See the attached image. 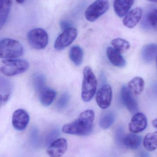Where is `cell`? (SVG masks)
Returning <instances> with one entry per match:
<instances>
[{"label": "cell", "instance_id": "obj_9", "mask_svg": "<svg viewBox=\"0 0 157 157\" xmlns=\"http://www.w3.org/2000/svg\"><path fill=\"white\" fill-rule=\"evenodd\" d=\"M146 116L143 113H134L129 124V131L132 133H138L145 130L147 126Z\"/></svg>", "mask_w": 157, "mask_h": 157}, {"label": "cell", "instance_id": "obj_30", "mask_svg": "<svg viewBox=\"0 0 157 157\" xmlns=\"http://www.w3.org/2000/svg\"><path fill=\"white\" fill-rule=\"evenodd\" d=\"M124 137V130L122 127H119L115 132V138L116 142L119 144H122Z\"/></svg>", "mask_w": 157, "mask_h": 157}, {"label": "cell", "instance_id": "obj_7", "mask_svg": "<svg viewBox=\"0 0 157 157\" xmlns=\"http://www.w3.org/2000/svg\"><path fill=\"white\" fill-rule=\"evenodd\" d=\"M78 30L75 27H71L63 31L58 37L54 43V48L58 51L64 49L70 46L76 39Z\"/></svg>", "mask_w": 157, "mask_h": 157}, {"label": "cell", "instance_id": "obj_37", "mask_svg": "<svg viewBox=\"0 0 157 157\" xmlns=\"http://www.w3.org/2000/svg\"><path fill=\"white\" fill-rule=\"evenodd\" d=\"M4 0H0V5L3 2Z\"/></svg>", "mask_w": 157, "mask_h": 157}, {"label": "cell", "instance_id": "obj_19", "mask_svg": "<svg viewBox=\"0 0 157 157\" xmlns=\"http://www.w3.org/2000/svg\"><path fill=\"white\" fill-rule=\"evenodd\" d=\"M56 96V91L47 87L39 93L40 101L43 106L48 107L53 102Z\"/></svg>", "mask_w": 157, "mask_h": 157}, {"label": "cell", "instance_id": "obj_10", "mask_svg": "<svg viewBox=\"0 0 157 157\" xmlns=\"http://www.w3.org/2000/svg\"><path fill=\"white\" fill-rule=\"evenodd\" d=\"M29 121V116L25 110H17L13 115L12 124L14 129L18 131H24Z\"/></svg>", "mask_w": 157, "mask_h": 157}, {"label": "cell", "instance_id": "obj_22", "mask_svg": "<svg viewBox=\"0 0 157 157\" xmlns=\"http://www.w3.org/2000/svg\"><path fill=\"white\" fill-rule=\"evenodd\" d=\"M115 114L112 111H108L102 114L99 120V125L102 129H109L114 123Z\"/></svg>", "mask_w": 157, "mask_h": 157}, {"label": "cell", "instance_id": "obj_2", "mask_svg": "<svg viewBox=\"0 0 157 157\" xmlns=\"http://www.w3.org/2000/svg\"><path fill=\"white\" fill-rule=\"evenodd\" d=\"M97 80L92 69L86 66L83 69V79L81 88L82 100L89 102L92 99L97 90Z\"/></svg>", "mask_w": 157, "mask_h": 157}, {"label": "cell", "instance_id": "obj_25", "mask_svg": "<svg viewBox=\"0 0 157 157\" xmlns=\"http://www.w3.org/2000/svg\"><path fill=\"white\" fill-rule=\"evenodd\" d=\"M33 84L35 90L39 94L46 86V79L45 76L43 75H36L33 78Z\"/></svg>", "mask_w": 157, "mask_h": 157}, {"label": "cell", "instance_id": "obj_24", "mask_svg": "<svg viewBox=\"0 0 157 157\" xmlns=\"http://www.w3.org/2000/svg\"><path fill=\"white\" fill-rule=\"evenodd\" d=\"M111 44L113 48L121 54L125 53L131 47L130 43L127 40L121 38L113 40Z\"/></svg>", "mask_w": 157, "mask_h": 157}, {"label": "cell", "instance_id": "obj_8", "mask_svg": "<svg viewBox=\"0 0 157 157\" xmlns=\"http://www.w3.org/2000/svg\"><path fill=\"white\" fill-rule=\"evenodd\" d=\"M112 88L109 84L101 86L97 91L96 102L101 109H105L109 108L112 99Z\"/></svg>", "mask_w": 157, "mask_h": 157}, {"label": "cell", "instance_id": "obj_28", "mask_svg": "<svg viewBox=\"0 0 157 157\" xmlns=\"http://www.w3.org/2000/svg\"><path fill=\"white\" fill-rule=\"evenodd\" d=\"M30 139L31 144L35 147H38L40 144V137L38 129L36 127H32L30 131Z\"/></svg>", "mask_w": 157, "mask_h": 157}, {"label": "cell", "instance_id": "obj_34", "mask_svg": "<svg viewBox=\"0 0 157 157\" xmlns=\"http://www.w3.org/2000/svg\"><path fill=\"white\" fill-rule=\"evenodd\" d=\"M152 125L155 128L157 129V119L153 120L152 122Z\"/></svg>", "mask_w": 157, "mask_h": 157}, {"label": "cell", "instance_id": "obj_14", "mask_svg": "<svg viewBox=\"0 0 157 157\" xmlns=\"http://www.w3.org/2000/svg\"><path fill=\"white\" fill-rule=\"evenodd\" d=\"M134 0H114L113 6L114 12L119 17H122L130 11Z\"/></svg>", "mask_w": 157, "mask_h": 157}, {"label": "cell", "instance_id": "obj_15", "mask_svg": "<svg viewBox=\"0 0 157 157\" xmlns=\"http://www.w3.org/2000/svg\"><path fill=\"white\" fill-rule=\"evenodd\" d=\"M108 58L111 63L116 67L123 68L126 65V61L121 54L113 48L109 47L107 49Z\"/></svg>", "mask_w": 157, "mask_h": 157}, {"label": "cell", "instance_id": "obj_3", "mask_svg": "<svg viewBox=\"0 0 157 157\" xmlns=\"http://www.w3.org/2000/svg\"><path fill=\"white\" fill-rule=\"evenodd\" d=\"M29 63L20 59H7L0 62V73L9 77L21 74L29 68Z\"/></svg>", "mask_w": 157, "mask_h": 157}, {"label": "cell", "instance_id": "obj_11", "mask_svg": "<svg viewBox=\"0 0 157 157\" xmlns=\"http://www.w3.org/2000/svg\"><path fill=\"white\" fill-rule=\"evenodd\" d=\"M68 144L64 138L57 139L48 146L47 153L50 157H61L67 151Z\"/></svg>", "mask_w": 157, "mask_h": 157}, {"label": "cell", "instance_id": "obj_6", "mask_svg": "<svg viewBox=\"0 0 157 157\" xmlns=\"http://www.w3.org/2000/svg\"><path fill=\"white\" fill-rule=\"evenodd\" d=\"M109 8V0H96L87 8L85 17L89 22H94L105 13Z\"/></svg>", "mask_w": 157, "mask_h": 157}, {"label": "cell", "instance_id": "obj_21", "mask_svg": "<svg viewBox=\"0 0 157 157\" xmlns=\"http://www.w3.org/2000/svg\"><path fill=\"white\" fill-rule=\"evenodd\" d=\"M83 51L78 46H73L69 52L70 59L75 65L78 66L81 65L83 59Z\"/></svg>", "mask_w": 157, "mask_h": 157}, {"label": "cell", "instance_id": "obj_16", "mask_svg": "<svg viewBox=\"0 0 157 157\" xmlns=\"http://www.w3.org/2000/svg\"><path fill=\"white\" fill-rule=\"evenodd\" d=\"M141 56L147 63L152 62L157 57V44L150 43L144 46L141 51Z\"/></svg>", "mask_w": 157, "mask_h": 157}, {"label": "cell", "instance_id": "obj_20", "mask_svg": "<svg viewBox=\"0 0 157 157\" xmlns=\"http://www.w3.org/2000/svg\"><path fill=\"white\" fill-rule=\"evenodd\" d=\"M143 145L147 150L150 152L157 148V132L146 135L143 140Z\"/></svg>", "mask_w": 157, "mask_h": 157}, {"label": "cell", "instance_id": "obj_13", "mask_svg": "<svg viewBox=\"0 0 157 157\" xmlns=\"http://www.w3.org/2000/svg\"><path fill=\"white\" fill-rule=\"evenodd\" d=\"M143 12V9L139 7L130 10L125 15L123 20V25L128 28H134L141 20Z\"/></svg>", "mask_w": 157, "mask_h": 157}, {"label": "cell", "instance_id": "obj_17", "mask_svg": "<svg viewBox=\"0 0 157 157\" xmlns=\"http://www.w3.org/2000/svg\"><path fill=\"white\" fill-rule=\"evenodd\" d=\"M142 137L134 133L129 134L124 136L122 144L132 150H136L140 147L142 143Z\"/></svg>", "mask_w": 157, "mask_h": 157}, {"label": "cell", "instance_id": "obj_36", "mask_svg": "<svg viewBox=\"0 0 157 157\" xmlns=\"http://www.w3.org/2000/svg\"><path fill=\"white\" fill-rule=\"evenodd\" d=\"M150 2H152L157 3V0H147Z\"/></svg>", "mask_w": 157, "mask_h": 157}, {"label": "cell", "instance_id": "obj_31", "mask_svg": "<svg viewBox=\"0 0 157 157\" xmlns=\"http://www.w3.org/2000/svg\"><path fill=\"white\" fill-rule=\"evenodd\" d=\"M60 26L63 31L72 27L71 26V23L69 21H66V20L61 21V22H60Z\"/></svg>", "mask_w": 157, "mask_h": 157}, {"label": "cell", "instance_id": "obj_5", "mask_svg": "<svg viewBox=\"0 0 157 157\" xmlns=\"http://www.w3.org/2000/svg\"><path fill=\"white\" fill-rule=\"evenodd\" d=\"M27 39L30 46L36 50L45 48L48 43V36L42 28L33 29L29 32Z\"/></svg>", "mask_w": 157, "mask_h": 157}, {"label": "cell", "instance_id": "obj_18", "mask_svg": "<svg viewBox=\"0 0 157 157\" xmlns=\"http://www.w3.org/2000/svg\"><path fill=\"white\" fill-rule=\"evenodd\" d=\"M145 81L142 77H134L128 82L127 88L135 96L140 95L144 88Z\"/></svg>", "mask_w": 157, "mask_h": 157}, {"label": "cell", "instance_id": "obj_29", "mask_svg": "<svg viewBox=\"0 0 157 157\" xmlns=\"http://www.w3.org/2000/svg\"><path fill=\"white\" fill-rule=\"evenodd\" d=\"M147 20L152 28L157 29V9L152 10L147 13Z\"/></svg>", "mask_w": 157, "mask_h": 157}, {"label": "cell", "instance_id": "obj_1", "mask_svg": "<svg viewBox=\"0 0 157 157\" xmlns=\"http://www.w3.org/2000/svg\"><path fill=\"white\" fill-rule=\"evenodd\" d=\"M95 113L92 110L84 111L77 120L63 125L62 131L68 134L86 136L91 133L93 128Z\"/></svg>", "mask_w": 157, "mask_h": 157}, {"label": "cell", "instance_id": "obj_12", "mask_svg": "<svg viewBox=\"0 0 157 157\" xmlns=\"http://www.w3.org/2000/svg\"><path fill=\"white\" fill-rule=\"evenodd\" d=\"M133 95L126 86L122 87L121 98L124 104L131 113H135L138 111V105Z\"/></svg>", "mask_w": 157, "mask_h": 157}, {"label": "cell", "instance_id": "obj_27", "mask_svg": "<svg viewBox=\"0 0 157 157\" xmlns=\"http://www.w3.org/2000/svg\"><path fill=\"white\" fill-rule=\"evenodd\" d=\"M60 134L59 130L54 128L48 132L45 136V144L48 146L52 143L57 140Z\"/></svg>", "mask_w": 157, "mask_h": 157}, {"label": "cell", "instance_id": "obj_32", "mask_svg": "<svg viewBox=\"0 0 157 157\" xmlns=\"http://www.w3.org/2000/svg\"><path fill=\"white\" fill-rule=\"evenodd\" d=\"M138 157H150V155L145 151H141L138 154Z\"/></svg>", "mask_w": 157, "mask_h": 157}, {"label": "cell", "instance_id": "obj_4", "mask_svg": "<svg viewBox=\"0 0 157 157\" xmlns=\"http://www.w3.org/2000/svg\"><path fill=\"white\" fill-rule=\"evenodd\" d=\"M24 48L22 44L15 40L5 38L0 40V58L13 59L23 55Z\"/></svg>", "mask_w": 157, "mask_h": 157}, {"label": "cell", "instance_id": "obj_26", "mask_svg": "<svg viewBox=\"0 0 157 157\" xmlns=\"http://www.w3.org/2000/svg\"><path fill=\"white\" fill-rule=\"evenodd\" d=\"M71 100V96L67 92L63 93L60 97L56 103V107L59 110L65 109L68 106Z\"/></svg>", "mask_w": 157, "mask_h": 157}, {"label": "cell", "instance_id": "obj_35", "mask_svg": "<svg viewBox=\"0 0 157 157\" xmlns=\"http://www.w3.org/2000/svg\"><path fill=\"white\" fill-rule=\"evenodd\" d=\"M25 0H16L17 2L19 4H23Z\"/></svg>", "mask_w": 157, "mask_h": 157}, {"label": "cell", "instance_id": "obj_33", "mask_svg": "<svg viewBox=\"0 0 157 157\" xmlns=\"http://www.w3.org/2000/svg\"><path fill=\"white\" fill-rule=\"evenodd\" d=\"M4 102V96H2L0 94V108L2 107L3 103Z\"/></svg>", "mask_w": 157, "mask_h": 157}, {"label": "cell", "instance_id": "obj_23", "mask_svg": "<svg viewBox=\"0 0 157 157\" xmlns=\"http://www.w3.org/2000/svg\"><path fill=\"white\" fill-rule=\"evenodd\" d=\"M12 5L11 0H4L0 5V30L6 22Z\"/></svg>", "mask_w": 157, "mask_h": 157}, {"label": "cell", "instance_id": "obj_38", "mask_svg": "<svg viewBox=\"0 0 157 157\" xmlns=\"http://www.w3.org/2000/svg\"><path fill=\"white\" fill-rule=\"evenodd\" d=\"M156 65L157 67V57H156Z\"/></svg>", "mask_w": 157, "mask_h": 157}]
</instances>
